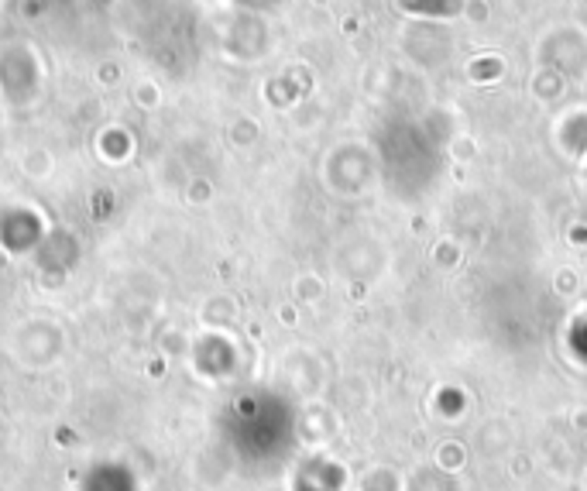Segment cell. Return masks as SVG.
I'll list each match as a JSON object with an SVG mask.
<instances>
[{
    "instance_id": "obj_1",
    "label": "cell",
    "mask_w": 587,
    "mask_h": 491,
    "mask_svg": "<svg viewBox=\"0 0 587 491\" xmlns=\"http://www.w3.org/2000/svg\"><path fill=\"white\" fill-rule=\"evenodd\" d=\"M402 3L419 10H457V0H402Z\"/></svg>"
}]
</instances>
